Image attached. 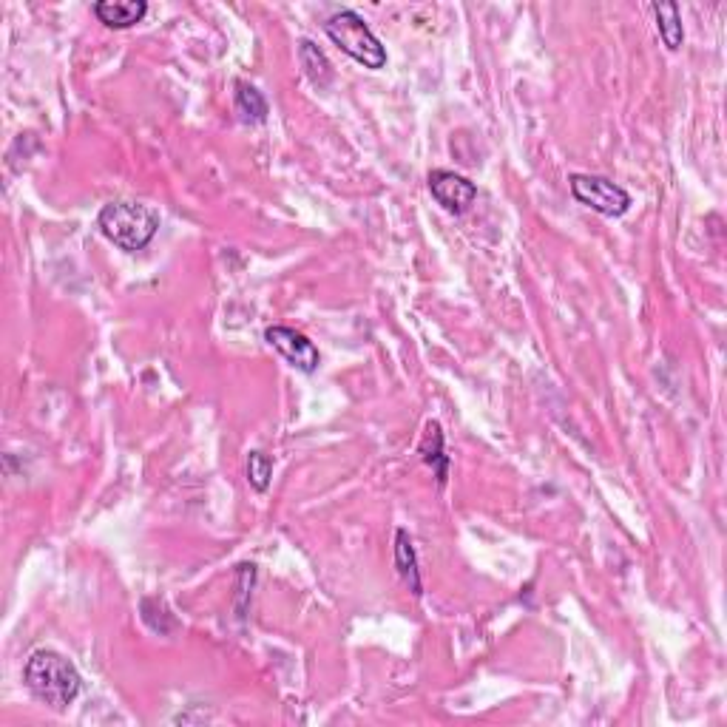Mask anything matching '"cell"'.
Instances as JSON below:
<instances>
[{"label": "cell", "mask_w": 727, "mask_h": 727, "mask_svg": "<svg viewBox=\"0 0 727 727\" xmlns=\"http://www.w3.org/2000/svg\"><path fill=\"white\" fill-rule=\"evenodd\" d=\"M23 682L32 691V696H37L40 702H46L54 710L69 708L83 691V679H80V671L74 668V662L52 648H37L29 654L23 665Z\"/></svg>", "instance_id": "6da1fadb"}, {"label": "cell", "mask_w": 727, "mask_h": 727, "mask_svg": "<svg viewBox=\"0 0 727 727\" xmlns=\"http://www.w3.org/2000/svg\"><path fill=\"white\" fill-rule=\"evenodd\" d=\"M97 228L117 248L137 253L160 231V213L142 202H108L97 213Z\"/></svg>", "instance_id": "7a4b0ae2"}, {"label": "cell", "mask_w": 727, "mask_h": 727, "mask_svg": "<svg viewBox=\"0 0 727 727\" xmlns=\"http://www.w3.org/2000/svg\"><path fill=\"white\" fill-rule=\"evenodd\" d=\"M324 32L341 52L353 57L355 63H361L364 69H384L387 66V49L381 46V40L373 35V29L353 9L336 12L324 23Z\"/></svg>", "instance_id": "3957f363"}, {"label": "cell", "mask_w": 727, "mask_h": 727, "mask_svg": "<svg viewBox=\"0 0 727 727\" xmlns=\"http://www.w3.org/2000/svg\"><path fill=\"white\" fill-rule=\"evenodd\" d=\"M568 188H571V196L580 205L597 211L600 216L617 219V216H622L631 208V194L622 185H617L614 179L600 177V174H571Z\"/></svg>", "instance_id": "277c9868"}, {"label": "cell", "mask_w": 727, "mask_h": 727, "mask_svg": "<svg viewBox=\"0 0 727 727\" xmlns=\"http://www.w3.org/2000/svg\"><path fill=\"white\" fill-rule=\"evenodd\" d=\"M265 341L276 350V353L282 355L290 367H296V370H302V373H316V370H319L321 364L319 347L304 336V333H299V330L276 324V327H267L265 330Z\"/></svg>", "instance_id": "5b68a950"}, {"label": "cell", "mask_w": 727, "mask_h": 727, "mask_svg": "<svg viewBox=\"0 0 727 727\" xmlns=\"http://www.w3.org/2000/svg\"><path fill=\"white\" fill-rule=\"evenodd\" d=\"M426 185H429V194L435 196V202L444 211L455 213V216L469 211L472 202L478 199V185L472 179H466L463 174H455V171H446V168L429 171Z\"/></svg>", "instance_id": "8992f818"}, {"label": "cell", "mask_w": 727, "mask_h": 727, "mask_svg": "<svg viewBox=\"0 0 727 727\" xmlns=\"http://www.w3.org/2000/svg\"><path fill=\"white\" fill-rule=\"evenodd\" d=\"M148 12L145 0H100L94 3V15L100 23H106L108 29H131L134 23H140Z\"/></svg>", "instance_id": "52a82bcc"}, {"label": "cell", "mask_w": 727, "mask_h": 727, "mask_svg": "<svg viewBox=\"0 0 727 727\" xmlns=\"http://www.w3.org/2000/svg\"><path fill=\"white\" fill-rule=\"evenodd\" d=\"M395 568H398V574L407 583L409 591L415 597H421L424 586H421V571H418V554L412 546V537L404 529H398V534H395Z\"/></svg>", "instance_id": "ba28073f"}, {"label": "cell", "mask_w": 727, "mask_h": 727, "mask_svg": "<svg viewBox=\"0 0 727 727\" xmlns=\"http://www.w3.org/2000/svg\"><path fill=\"white\" fill-rule=\"evenodd\" d=\"M421 458H424L426 466L435 469L438 475V483L444 486L446 478H449V455H444V432H441V424L429 421L424 432V441L418 446Z\"/></svg>", "instance_id": "9c48e42d"}, {"label": "cell", "mask_w": 727, "mask_h": 727, "mask_svg": "<svg viewBox=\"0 0 727 727\" xmlns=\"http://www.w3.org/2000/svg\"><path fill=\"white\" fill-rule=\"evenodd\" d=\"M233 103H236V114L242 123H265L267 114H270V106H267L265 94L250 86L245 80L236 83V94H233Z\"/></svg>", "instance_id": "30bf717a"}, {"label": "cell", "mask_w": 727, "mask_h": 727, "mask_svg": "<svg viewBox=\"0 0 727 727\" xmlns=\"http://www.w3.org/2000/svg\"><path fill=\"white\" fill-rule=\"evenodd\" d=\"M299 60H302V69L307 74V80L316 89H327L333 83V66H330L327 54L321 52L313 40H302L299 43Z\"/></svg>", "instance_id": "8fae6325"}, {"label": "cell", "mask_w": 727, "mask_h": 727, "mask_svg": "<svg viewBox=\"0 0 727 727\" xmlns=\"http://www.w3.org/2000/svg\"><path fill=\"white\" fill-rule=\"evenodd\" d=\"M651 9H654V15H657V29L659 37H662V43H665L671 52H676V49L682 46V40H685L679 6H676V3H654Z\"/></svg>", "instance_id": "7c38bea8"}, {"label": "cell", "mask_w": 727, "mask_h": 727, "mask_svg": "<svg viewBox=\"0 0 727 727\" xmlns=\"http://www.w3.org/2000/svg\"><path fill=\"white\" fill-rule=\"evenodd\" d=\"M273 478V463L267 458L265 452H250L248 455V480L256 492H267Z\"/></svg>", "instance_id": "4fadbf2b"}]
</instances>
